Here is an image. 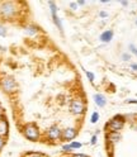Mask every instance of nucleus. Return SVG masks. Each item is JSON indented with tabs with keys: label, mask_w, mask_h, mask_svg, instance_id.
Wrapping results in <instances>:
<instances>
[{
	"label": "nucleus",
	"mask_w": 137,
	"mask_h": 157,
	"mask_svg": "<svg viewBox=\"0 0 137 157\" xmlns=\"http://www.w3.org/2000/svg\"><path fill=\"white\" fill-rule=\"evenodd\" d=\"M19 14V6L14 2H4L0 4V17L6 21H13Z\"/></svg>",
	"instance_id": "f257e3e1"
},
{
	"label": "nucleus",
	"mask_w": 137,
	"mask_h": 157,
	"mask_svg": "<svg viewBox=\"0 0 137 157\" xmlns=\"http://www.w3.org/2000/svg\"><path fill=\"white\" fill-rule=\"evenodd\" d=\"M23 136L31 142H38L41 140V129L36 123H27L22 128Z\"/></svg>",
	"instance_id": "f03ea898"
},
{
	"label": "nucleus",
	"mask_w": 137,
	"mask_h": 157,
	"mask_svg": "<svg viewBox=\"0 0 137 157\" xmlns=\"http://www.w3.org/2000/svg\"><path fill=\"white\" fill-rule=\"evenodd\" d=\"M0 89H2L5 94H15L18 91V84L15 81V78L12 76H3L0 78Z\"/></svg>",
	"instance_id": "7ed1b4c3"
},
{
	"label": "nucleus",
	"mask_w": 137,
	"mask_h": 157,
	"mask_svg": "<svg viewBox=\"0 0 137 157\" xmlns=\"http://www.w3.org/2000/svg\"><path fill=\"white\" fill-rule=\"evenodd\" d=\"M124 124H126V117L117 114L105 124V129H107V132H118L119 133V131L123 129Z\"/></svg>",
	"instance_id": "20e7f679"
},
{
	"label": "nucleus",
	"mask_w": 137,
	"mask_h": 157,
	"mask_svg": "<svg viewBox=\"0 0 137 157\" xmlns=\"http://www.w3.org/2000/svg\"><path fill=\"white\" fill-rule=\"evenodd\" d=\"M68 109H70V113L72 115L81 117L86 112V104H85L83 98H74V99L70 101V106H68Z\"/></svg>",
	"instance_id": "39448f33"
},
{
	"label": "nucleus",
	"mask_w": 137,
	"mask_h": 157,
	"mask_svg": "<svg viewBox=\"0 0 137 157\" xmlns=\"http://www.w3.org/2000/svg\"><path fill=\"white\" fill-rule=\"evenodd\" d=\"M45 137L48 142H60L61 137H62V129L60 128V125L57 124H52L47 128V131L45 132Z\"/></svg>",
	"instance_id": "423d86ee"
},
{
	"label": "nucleus",
	"mask_w": 137,
	"mask_h": 157,
	"mask_svg": "<svg viewBox=\"0 0 137 157\" xmlns=\"http://www.w3.org/2000/svg\"><path fill=\"white\" fill-rule=\"evenodd\" d=\"M77 133H79V131H77V128H75V127H67V128L62 129V137H61V141L62 142H72L76 137H77Z\"/></svg>",
	"instance_id": "0eeeda50"
},
{
	"label": "nucleus",
	"mask_w": 137,
	"mask_h": 157,
	"mask_svg": "<svg viewBox=\"0 0 137 157\" xmlns=\"http://www.w3.org/2000/svg\"><path fill=\"white\" fill-rule=\"evenodd\" d=\"M8 134H9V122L5 114H2L0 115V136L6 138Z\"/></svg>",
	"instance_id": "6e6552de"
},
{
	"label": "nucleus",
	"mask_w": 137,
	"mask_h": 157,
	"mask_svg": "<svg viewBox=\"0 0 137 157\" xmlns=\"http://www.w3.org/2000/svg\"><path fill=\"white\" fill-rule=\"evenodd\" d=\"M40 32H41V28L36 24H28L24 28V33L29 37H34L37 34H40Z\"/></svg>",
	"instance_id": "1a4fd4ad"
},
{
	"label": "nucleus",
	"mask_w": 137,
	"mask_h": 157,
	"mask_svg": "<svg viewBox=\"0 0 137 157\" xmlns=\"http://www.w3.org/2000/svg\"><path fill=\"white\" fill-rule=\"evenodd\" d=\"M93 100H94L95 105L99 106V108H104V106L107 105V98H105L103 94H100V93L94 94V95H93Z\"/></svg>",
	"instance_id": "9d476101"
},
{
	"label": "nucleus",
	"mask_w": 137,
	"mask_h": 157,
	"mask_svg": "<svg viewBox=\"0 0 137 157\" xmlns=\"http://www.w3.org/2000/svg\"><path fill=\"white\" fill-rule=\"evenodd\" d=\"M113 36H114V32L112 31V29H107V31H104L99 36V39H100V42H103V43H109L113 39Z\"/></svg>",
	"instance_id": "9b49d317"
},
{
	"label": "nucleus",
	"mask_w": 137,
	"mask_h": 157,
	"mask_svg": "<svg viewBox=\"0 0 137 157\" xmlns=\"http://www.w3.org/2000/svg\"><path fill=\"white\" fill-rule=\"evenodd\" d=\"M107 142H109V143H117V142H119L121 141V133L118 132H108L107 133Z\"/></svg>",
	"instance_id": "f8f14e48"
},
{
	"label": "nucleus",
	"mask_w": 137,
	"mask_h": 157,
	"mask_svg": "<svg viewBox=\"0 0 137 157\" xmlns=\"http://www.w3.org/2000/svg\"><path fill=\"white\" fill-rule=\"evenodd\" d=\"M51 17H52V22H53V24L56 25V28L62 33V32H64V25H62L61 19L58 18V15H51Z\"/></svg>",
	"instance_id": "ddd939ff"
},
{
	"label": "nucleus",
	"mask_w": 137,
	"mask_h": 157,
	"mask_svg": "<svg viewBox=\"0 0 137 157\" xmlns=\"http://www.w3.org/2000/svg\"><path fill=\"white\" fill-rule=\"evenodd\" d=\"M48 8H50V12H51V15H57V5L55 2H48Z\"/></svg>",
	"instance_id": "4468645a"
},
{
	"label": "nucleus",
	"mask_w": 137,
	"mask_h": 157,
	"mask_svg": "<svg viewBox=\"0 0 137 157\" xmlns=\"http://www.w3.org/2000/svg\"><path fill=\"white\" fill-rule=\"evenodd\" d=\"M99 118H100L99 113H98V112H93V113H92V117H90V123H92V124L98 123V121H99Z\"/></svg>",
	"instance_id": "2eb2a0df"
},
{
	"label": "nucleus",
	"mask_w": 137,
	"mask_h": 157,
	"mask_svg": "<svg viewBox=\"0 0 137 157\" xmlns=\"http://www.w3.org/2000/svg\"><path fill=\"white\" fill-rule=\"evenodd\" d=\"M70 147L72 148V151L74 150H80L81 147H83V143L81 142H77V141H72V142H70Z\"/></svg>",
	"instance_id": "dca6fc26"
},
{
	"label": "nucleus",
	"mask_w": 137,
	"mask_h": 157,
	"mask_svg": "<svg viewBox=\"0 0 137 157\" xmlns=\"http://www.w3.org/2000/svg\"><path fill=\"white\" fill-rule=\"evenodd\" d=\"M61 151H62L64 153H71V152H72V148L70 147V143H65V144H62Z\"/></svg>",
	"instance_id": "f3484780"
},
{
	"label": "nucleus",
	"mask_w": 137,
	"mask_h": 157,
	"mask_svg": "<svg viewBox=\"0 0 137 157\" xmlns=\"http://www.w3.org/2000/svg\"><path fill=\"white\" fill-rule=\"evenodd\" d=\"M84 72H85V75H86V77H88V80H89L90 82H94L95 75H94L93 72H90V71H88V70H84Z\"/></svg>",
	"instance_id": "a211bd4d"
},
{
	"label": "nucleus",
	"mask_w": 137,
	"mask_h": 157,
	"mask_svg": "<svg viewBox=\"0 0 137 157\" xmlns=\"http://www.w3.org/2000/svg\"><path fill=\"white\" fill-rule=\"evenodd\" d=\"M25 157H46V155L41 152H31V153H27Z\"/></svg>",
	"instance_id": "6ab92c4d"
},
{
	"label": "nucleus",
	"mask_w": 137,
	"mask_h": 157,
	"mask_svg": "<svg viewBox=\"0 0 137 157\" xmlns=\"http://www.w3.org/2000/svg\"><path fill=\"white\" fill-rule=\"evenodd\" d=\"M6 34H8V29H6V27L3 25V24H0V37H5Z\"/></svg>",
	"instance_id": "aec40b11"
},
{
	"label": "nucleus",
	"mask_w": 137,
	"mask_h": 157,
	"mask_svg": "<svg viewBox=\"0 0 137 157\" xmlns=\"http://www.w3.org/2000/svg\"><path fill=\"white\" fill-rule=\"evenodd\" d=\"M5 144H6V138H4V137L0 136V151H3Z\"/></svg>",
	"instance_id": "412c9836"
},
{
	"label": "nucleus",
	"mask_w": 137,
	"mask_h": 157,
	"mask_svg": "<svg viewBox=\"0 0 137 157\" xmlns=\"http://www.w3.org/2000/svg\"><path fill=\"white\" fill-rule=\"evenodd\" d=\"M128 48H130V52H131V53H133V55H137V47H136L133 43H131V44L128 46Z\"/></svg>",
	"instance_id": "4be33fe9"
},
{
	"label": "nucleus",
	"mask_w": 137,
	"mask_h": 157,
	"mask_svg": "<svg viewBox=\"0 0 137 157\" xmlns=\"http://www.w3.org/2000/svg\"><path fill=\"white\" fill-rule=\"evenodd\" d=\"M77 8H79V5H77L76 2H71V3H70V9H71L72 12H76V10H77Z\"/></svg>",
	"instance_id": "5701e85b"
},
{
	"label": "nucleus",
	"mask_w": 137,
	"mask_h": 157,
	"mask_svg": "<svg viewBox=\"0 0 137 157\" xmlns=\"http://www.w3.org/2000/svg\"><path fill=\"white\" fill-rule=\"evenodd\" d=\"M96 142H98V136L96 134H93L92 138H90V144L94 146V144H96Z\"/></svg>",
	"instance_id": "b1692460"
},
{
	"label": "nucleus",
	"mask_w": 137,
	"mask_h": 157,
	"mask_svg": "<svg viewBox=\"0 0 137 157\" xmlns=\"http://www.w3.org/2000/svg\"><path fill=\"white\" fill-rule=\"evenodd\" d=\"M122 60L123 61H130L131 60V55L130 53H123L122 55Z\"/></svg>",
	"instance_id": "393cba45"
},
{
	"label": "nucleus",
	"mask_w": 137,
	"mask_h": 157,
	"mask_svg": "<svg viewBox=\"0 0 137 157\" xmlns=\"http://www.w3.org/2000/svg\"><path fill=\"white\" fill-rule=\"evenodd\" d=\"M71 157H89V156L85 155V153H74Z\"/></svg>",
	"instance_id": "a878e982"
},
{
	"label": "nucleus",
	"mask_w": 137,
	"mask_h": 157,
	"mask_svg": "<svg viewBox=\"0 0 137 157\" xmlns=\"http://www.w3.org/2000/svg\"><path fill=\"white\" fill-rule=\"evenodd\" d=\"M99 17L100 18H107V17H108V13H107V12H99Z\"/></svg>",
	"instance_id": "bb28decb"
},
{
	"label": "nucleus",
	"mask_w": 137,
	"mask_h": 157,
	"mask_svg": "<svg viewBox=\"0 0 137 157\" xmlns=\"http://www.w3.org/2000/svg\"><path fill=\"white\" fill-rule=\"evenodd\" d=\"M127 104H137V100L136 99H130V100H126Z\"/></svg>",
	"instance_id": "cd10ccee"
},
{
	"label": "nucleus",
	"mask_w": 137,
	"mask_h": 157,
	"mask_svg": "<svg viewBox=\"0 0 137 157\" xmlns=\"http://www.w3.org/2000/svg\"><path fill=\"white\" fill-rule=\"evenodd\" d=\"M76 3H77V5H79V6H84L86 4V2H84V0H79V2H76Z\"/></svg>",
	"instance_id": "c85d7f7f"
},
{
	"label": "nucleus",
	"mask_w": 137,
	"mask_h": 157,
	"mask_svg": "<svg viewBox=\"0 0 137 157\" xmlns=\"http://www.w3.org/2000/svg\"><path fill=\"white\" fill-rule=\"evenodd\" d=\"M131 68H132L133 71H137V63H132L131 65Z\"/></svg>",
	"instance_id": "c756f323"
},
{
	"label": "nucleus",
	"mask_w": 137,
	"mask_h": 157,
	"mask_svg": "<svg viewBox=\"0 0 137 157\" xmlns=\"http://www.w3.org/2000/svg\"><path fill=\"white\" fill-rule=\"evenodd\" d=\"M2 114H4V109H3V105H2V103H0V115Z\"/></svg>",
	"instance_id": "7c9ffc66"
},
{
	"label": "nucleus",
	"mask_w": 137,
	"mask_h": 157,
	"mask_svg": "<svg viewBox=\"0 0 137 157\" xmlns=\"http://www.w3.org/2000/svg\"><path fill=\"white\" fill-rule=\"evenodd\" d=\"M121 5H123V6H127V5H128V2H121Z\"/></svg>",
	"instance_id": "2f4dec72"
},
{
	"label": "nucleus",
	"mask_w": 137,
	"mask_h": 157,
	"mask_svg": "<svg viewBox=\"0 0 137 157\" xmlns=\"http://www.w3.org/2000/svg\"><path fill=\"white\" fill-rule=\"evenodd\" d=\"M136 25H137V19H136Z\"/></svg>",
	"instance_id": "473e14b6"
}]
</instances>
